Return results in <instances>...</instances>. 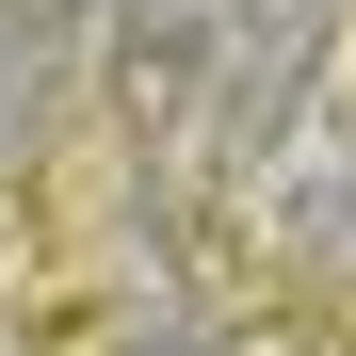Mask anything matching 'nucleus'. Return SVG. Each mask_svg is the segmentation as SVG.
Segmentation results:
<instances>
[{
    "label": "nucleus",
    "mask_w": 356,
    "mask_h": 356,
    "mask_svg": "<svg viewBox=\"0 0 356 356\" xmlns=\"http://www.w3.org/2000/svg\"><path fill=\"white\" fill-rule=\"evenodd\" d=\"M49 97H65V33H49V0H0V178L49 146Z\"/></svg>",
    "instance_id": "nucleus-1"
},
{
    "label": "nucleus",
    "mask_w": 356,
    "mask_h": 356,
    "mask_svg": "<svg viewBox=\"0 0 356 356\" xmlns=\"http://www.w3.org/2000/svg\"><path fill=\"white\" fill-rule=\"evenodd\" d=\"M340 259H356V227H340Z\"/></svg>",
    "instance_id": "nucleus-2"
}]
</instances>
